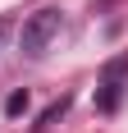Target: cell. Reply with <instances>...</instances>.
<instances>
[{
	"instance_id": "1",
	"label": "cell",
	"mask_w": 128,
	"mask_h": 133,
	"mask_svg": "<svg viewBox=\"0 0 128 133\" xmlns=\"http://www.w3.org/2000/svg\"><path fill=\"white\" fill-rule=\"evenodd\" d=\"M60 28H64L60 9H37V14L23 23V51H27V55H41L55 37H60Z\"/></svg>"
},
{
	"instance_id": "2",
	"label": "cell",
	"mask_w": 128,
	"mask_h": 133,
	"mask_svg": "<svg viewBox=\"0 0 128 133\" xmlns=\"http://www.w3.org/2000/svg\"><path fill=\"white\" fill-rule=\"evenodd\" d=\"M124 78H128V60H115V64L105 69L101 78V92H96V110H119V96H124Z\"/></svg>"
},
{
	"instance_id": "3",
	"label": "cell",
	"mask_w": 128,
	"mask_h": 133,
	"mask_svg": "<svg viewBox=\"0 0 128 133\" xmlns=\"http://www.w3.org/2000/svg\"><path fill=\"white\" fill-rule=\"evenodd\" d=\"M5 110H9V115H18V110H27V96H23V92H14L9 101H5Z\"/></svg>"
},
{
	"instance_id": "4",
	"label": "cell",
	"mask_w": 128,
	"mask_h": 133,
	"mask_svg": "<svg viewBox=\"0 0 128 133\" xmlns=\"http://www.w3.org/2000/svg\"><path fill=\"white\" fill-rule=\"evenodd\" d=\"M0 32H5V28H0Z\"/></svg>"
}]
</instances>
